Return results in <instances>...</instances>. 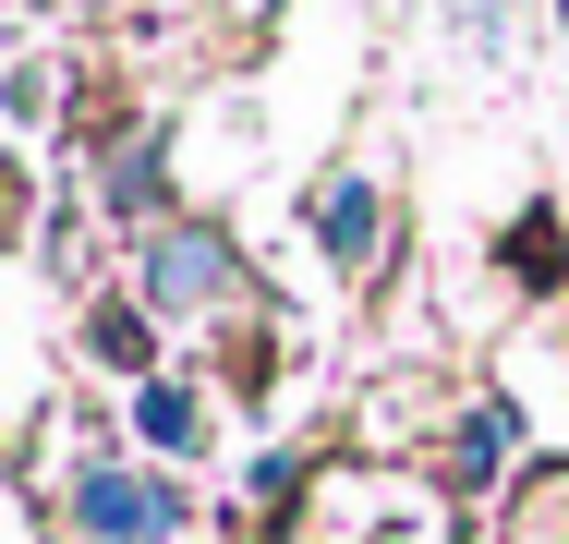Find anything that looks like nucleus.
Listing matches in <instances>:
<instances>
[{
  "label": "nucleus",
  "mask_w": 569,
  "mask_h": 544,
  "mask_svg": "<svg viewBox=\"0 0 569 544\" xmlns=\"http://www.w3.org/2000/svg\"><path fill=\"white\" fill-rule=\"evenodd\" d=\"M73 508H86V533H110V544H158L170 521H182V508H170L158 484H133V472H86Z\"/></svg>",
  "instance_id": "nucleus-1"
},
{
  "label": "nucleus",
  "mask_w": 569,
  "mask_h": 544,
  "mask_svg": "<svg viewBox=\"0 0 569 544\" xmlns=\"http://www.w3.org/2000/svg\"><path fill=\"white\" fill-rule=\"evenodd\" d=\"M146 291H158V303H207V291H230V254L219 242H158Z\"/></svg>",
  "instance_id": "nucleus-2"
},
{
  "label": "nucleus",
  "mask_w": 569,
  "mask_h": 544,
  "mask_svg": "<svg viewBox=\"0 0 569 544\" xmlns=\"http://www.w3.org/2000/svg\"><path fill=\"white\" fill-rule=\"evenodd\" d=\"M146 435H158V447H207V412H194L182 387H146Z\"/></svg>",
  "instance_id": "nucleus-3"
},
{
  "label": "nucleus",
  "mask_w": 569,
  "mask_h": 544,
  "mask_svg": "<svg viewBox=\"0 0 569 544\" xmlns=\"http://www.w3.org/2000/svg\"><path fill=\"white\" fill-rule=\"evenodd\" d=\"M363 230H376V194H363V182H340V194H328V242H340V254H363Z\"/></svg>",
  "instance_id": "nucleus-4"
}]
</instances>
